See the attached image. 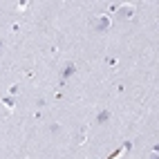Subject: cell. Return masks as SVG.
I'll use <instances>...</instances> for the list:
<instances>
[{
  "instance_id": "6da1fadb",
  "label": "cell",
  "mask_w": 159,
  "mask_h": 159,
  "mask_svg": "<svg viewBox=\"0 0 159 159\" xmlns=\"http://www.w3.org/2000/svg\"><path fill=\"white\" fill-rule=\"evenodd\" d=\"M90 27L97 31V34H105L110 29V16L108 14H101V16H94L90 20Z\"/></svg>"
},
{
  "instance_id": "7a4b0ae2",
  "label": "cell",
  "mask_w": 159,
  "mask_h": 159,
  "mask_svg": "<svg viewBox=\"0 0 159 159\" xmlns=\"http://www.w3.org/2000/svg\"><path fill=\"white\" fill-rule=\"evenodd\" d=\"M116 14H119L121 20H130L134 16V7L132 5H121V7H116Z\"/></svg>"
},
{
  "instance_id": "3957f363",
  "label": "cell",
  "mask_w": 159,
  "mask_h": 159,
  "mask_svg": "<svg viewBox=\"0 0 159 159\" xmlns=\"http://www.w3.org/2000/svg\"><path fill=\"white\" fill-rule=\"evenodd\" d=\"M112 119V114H110V110H105V108H101L99 112H97V119H94V123H99V125H103V123H108Z\"/></svg>"
},
{
  "instance_id": "277c9868",
  "label": "cell",
  "mask_w": 159,
  "mask_h": 159,
  "mask_svg": "<svg viewBox=\"0 0 159 159\" xmlns=\"http://www.w3.org/2000/svg\"><path fill=\"white\" fill-rule=\"evenodd\" d=\"M74 72H76V65H74V63H67V65L63 67V72H61V81L65 83L70 76H74Z\"/></svg>"
},
{
  "instance_id": "5b68a950",
  "label": "cell",
  "mask_w": 159,
  "mask_h": 159,
  "mask_svg": "<svg viewBox=\"0 0 159 159\" xmlns=\"http://www.w3.org/2000/svg\"><path fill=\"white\" fill-rule=\"evenodd\" d=\"M85 134H88V125H83L81 132H79V137H76V143H83V141H85Z\"/></svg>"
},
{
  "instance_id": "8992f818",
  "label": "cell",
  "mask_w": 159,
  "mask_h": 159,
  "mask_svg": "<svg viewBox=\"0 0 159 159\" xmlns=\"http://www.w3.org/2000/svg\"><path fill=\"white\" fill-rule=\"evenodd\" d=\"M49 132H52V134H58V132H61V125H58V123H52V125H49Z\"/></svg>"
},
{
  "instance_id": "52a82bcc",
  "label": "cell",
  "mask_w": 159,
  "mask_h": 159,
  "mask_svg": "<svg viewBox=\"0 0 159 159\" xmlns=\"http://www.w3.org/2000/svg\"><path fill=\"white\" fill-rule=\"evenodd\" d=\"M2 103L7 105V108H14V99H11V97H5V99H2Z\"/></svg>"
},
{
  "instance_id": "ba28073f",
  "label": "cell",
  "mask_w": 159,
  "mask_h": 159,
  "mask_svg": "<svg viewBox=\"0 0 159 159\" xmlns=\"http://www.w3.org/2000/svg\"><path fill=\"white\" fill-rule=\"evenodd\" d=\"M36 108H45V99H43V97L36 99Z\"/></svg>"
},
{
  "instance_id": "9c48e42d",
  "label": "cell",
  "mask_w": 159,
  "mask_h": 159,
  "mask_svg": "<svg viewBox=\"0 0 159 159\" xmlns=\"http://www.w3.org/2000/svg\"><path fill=\"white\" fill-rule=\"evenodd\" d=\"M9 94H11V97H14V94H18V85H11V88H9Z\"/></svg>"
},
{
  "instance_id": "30bf717a",
  "label": "cell",
  "mask_w": 159,
  "mask_h": 159,
  "mask_svg": "<svg viewBox=\"0 0 159 159\" xmlns=\"http://www.w3.org/2000/svg\"><path fill=\"white\" fill-rule=\"evenodd\" d=\"M150 159H159V152H157V148L152 150V155H150Z\"/></svg>"
},
{
  "instance_id": "8fae6325",
  "label": "cell",
  "mask_w": 159,
  "mask_h": 159,
  "mask_svg": "<svg viewBox=\"0 0 159 159\" xmlns=\"http://www.w3.org/2000/svg\"><path fill=\"white\" fill-rule=\"evenodd\" d=\"M2 49H5V43L0 40V56H2Z\"/></svg>"
}]
</instances>
